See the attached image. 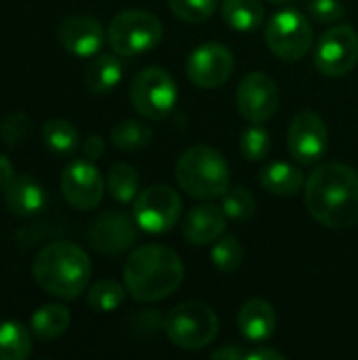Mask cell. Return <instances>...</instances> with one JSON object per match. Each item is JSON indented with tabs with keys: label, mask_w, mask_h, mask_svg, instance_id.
Segmentation results:
<instances>
[{
	"label": "cell",
	"mask_w": 358,
	"mask_h": 360,
	"mask_svg": "<svg viewBox=\"0 0 358 360\" xmlns=\"http://www.w3.org/2000/svg\"><path fill=\"white\" fill-rule=\"evenodd\" d=\"M234 72V57L232 51L222 42H205L196 46L188 61L186 74L188 78L200 89H217Z\"/></svg>",
	"instance_id": "4fadbf2b"
},
{
	"label": "cell",
	"mask_w": 358,
	"mask_h": 360,
	"mask_svg": "<svg viewBox=\"0 0 358 360\" xmlns=\"http://www.w3.org/2000/svg\"><path fill=\"white\" fill-rule=\"evenodd\" d=\"M103 190V175L93 160L76 158L65 165L61 173V192L70 207L78 211H91L101 202Z\"/></svg>",
	"instance_id": "7c38bea8"
},
{
	"label": "cell",
	"mask_w": 358,
	"mask_h": 360,
	"mask_svg": "<svg viewBox=\"0 0 358 360\" xmlns=\"http://www.w3.org/2000/svg\"><path fill=\"white\" fill-rule=\"evenodd\" d=\"M127 287L112 281V278H103V281H97L95 285L89 287L87 291V304L93 312H101V314H108V312H114L122 306L124 297H127Z\"/></svg>",
	"instance_id": "83f0119b"
},
{
	"label": "cell",
	"mask_w": 358,
	"mask_h": 360,
	"mask_svg": "<svg viewBox=\"0 0 358 360\" xmlns=\"http://www.w3.org/2000/svg\"><path fill=\"white\" fill-rule=\"evenodd\" d=\"M222 209L228 219L234 221H247L255 215V198L253 194L243 186H232L222 194Z\"/></svg>",
	"instance_id": "f1b7e54d"
},
{
	"label": "cell",
	"mask_w": 358,
	"mask_h": 360,
	"mask_svg": "<svg viewBox=\"0 0 358 360\" xmlns=\"http://www.w3.org/2000/svg\"><path fill=\"white\" fill-rule=\"evenodd\" d=\"M279 86L264 72H251L241 78L236 89V110L249 122H266L279 110Z\"/></svg>",
	"instance_id": "5bb4252c"
},
{
	"label": "cell",
	"mask_w": 358,
	"mask_h": 360,
	"mask_svg": "<svg viewBox=\"0 0 358 360\" xmlns=\"http://www.w3.org/2000/svg\"><path fill=\"white\" fill-rule=\"evenodd\" d=\"M91 259L74 243H51L32 262V276L40 289L59 300H76L91 281Z\"/></svg>",
	"instance_id": "3957f363"
},
{
	"label": "cell",
	"mask_w": 358,
	"mask_h": 360,
	"mask_svg": "<svg viewBox=\"0 0 358 360\" xmlns=\"http://www.w3.org/2000/svg\"><path fill=\"white\" fill-rule=\"evenodd\" d=\"M70 310L61 304H44L40 306L32 319H30V331L42 340V342H53L57 338H61L68 327H70Z\"/></svg>",
	"instance_id": "7402d4cb"
},
{
	"label": "cell",
	"mask_w": 358,
	"mask_h": 360,
	"mask_svg": "<svg viewBox=\"0 0 358 360\" xmlns=\"http://www.w3.org/2000/svg\"><path fill=\"white\" fill-rule=\"evenodd\" d=\"M272 148V137L268 133V129L262 127V122H251L243 135H241V154L249 160H262L270 154Z\"/></svg>",
	"instance_id": "f546056e"
},
{
	"label": "cell",
	"mask_w": 358,
	"mask_h": 360,
	"mask_svg": "<svg viewBox=\"0 0 358 360\" xmlns=\"http://www.w3.org/2000/svg\"><path fill=\"white\" fill-rule=\"evenodd\" d=\"M358 63V34L350 25L329 27L314 46V65L321 74L346 76Z\"/></svg>",
	"instance_id": "30bf717a"
},
{
	"label": "cell",
	"mask_w": 358,
	"mask_h": 360,
	"mask_svg": "<svg viewBox=\"0 0 358 360\" xmlns=\"http://www.w3.org/2000/svg\"><path fill=\"white\" fill-rule=\"evenodd\" d=\"M245 352H247V350H241L238 346H234V344H228V346H224V348L215 350V352H213V359L241 360V359H245Z\"/></svg>",
	"instance_id": "74e56055"
},
{
	"label": "cell",
	"mask_w": 358,
	"mask_h": 360,
	"mask_svg": "<svg viewBox=\"0 0 358 360\" xmlns=\"http://www.w3.org/2000/svg\"><path fill=\"white\" fill-rule=\"evenodd\" d=\"M6 209L17 217H30L44 209L46 192L44 188L27 173H15V177L4 188Z\"/></svg>",
	"instance_id": "ac0fdd59"
},
{
	"label": "cell",
	"mask_w": 358,
	"mask_h": 360,
	"mask_svg": "<svg viewBox=\"0 0 358 360\" xmlns=\"http://www.w3.org/2000/svg\"><path fill=\"white\" fill-rule=\"evenodd\" d=\"M308 11L317 21H323V23H335L346 15L340 0H310Z\"/></svg>",
	"instance_id": "836d02e7"
},
{
	"label": "cell",
	"mask_w": 358,
	"mask_h": 360,
	"mask_svg": "<svg viewBox=\"0 0 358 360\" xmlns=\"http://www.w3.org/2000/svg\"><path fill=\"white\" fill-rule=\"evenodd\" d=\"M175 179L188 196L213 200L222 198L230 188V169L215 148L198 143L179 156L175 165Z\"/></svg>",
	"instance_id": "277c9868"
},
{
	"label": "cell",
	"mask_w": 358,
	"mask_h": 360,
	"mask_svg": "<svg viewBox=\"0 0 358 360\" xmlns=\"http://www.w3.org/2000/svg\"><path fill=\"white\" fill-rule=\"evenodd\" d=\"M260 184L276 196H295L306 186L302 169L289 162H270L260 171Z\"/></svg>",
	"instance_id": "44dd1931"
},
{
	"label": "cell",
	"mask_w": 358,
	"mask_h": 360,
	"mask_svg": "<svg viewBox=\"0 0 358 360\" xmlns=\"http://www.w3.org/2000/svg\"><path fill=\"white\" fill-rule=\"evenodd\" d=\"M167 2L173 15L186 23H200L209 19L219 6V0H167Z\"/></svg>",
	"instance_id": "1f68e13d"
},
{
	"label": "cell",
	"mask_w": 358,
	"mask_h": 360,
	"mask_svg": "<svg viewBox=\"0 0 358 360\" xmlns=\"http://www.w3.org/2000/svg\"><path fill=\"white\" fill-rule=\"evenodd\" d=\"M13 177H15V169H13L11 160L0 154V192H4V188L8 186V181Z\"/></svg>",
	"instance_id": "f35d334b"
},
{
	"label": "cell",
	"mask_w": 358,
	"mask_h": 360,
	"mask_svg": "<svg viewBox=\"0 0 358 360\" xmlns=\"http://www.w3.org/2000/svg\"><path fill=\"white\" fill-rule=\"evenodd\" d=\"M285 354L274 350L272 346H266V344H260L255 346L253 350H247L245 352V360H283Z\"/></svg>",
	"instance_id": "8d00e7d4"
},
{
	"label": "cell",
	"mask_w": 358,
	"mask_h": 360,
	"mask_svg": "<svg viewBox=\"0 0 358 360\" xmlns=\"http://www.w3.org/2000/svg\"><path fill=\"white\" fill-rule=\"evenodd\" d=\"M181 209V196L173 188L156 184L141 190L133 200V219L148 234H165L179 221Z\"/></svg>",
	"instance_id": "9c48e42d"
},
{
	"label": "cell",
	"mask_w": 358,
	"mask_h": 360,
	"mask_svg": "<svg viewBox=\"0 0 358 360\" xmlns=\"http://www.w3.org/2000/svg\"><path fill=\"white\" fill-rule=\"evenodd\" d=\"M131 327L135 329L137 335H141V338H152V335H156L160 329H165V319H162L158 312H154V310H143V312H139V314L133 316Z\"/></svg>",
	"instance_id": "e575fe53"
},
{
	"label": "cell",
	"mask_w": 358,
	"mask_h": 360,
	"mask_svg": "<svg viewBox=\"0 0 358 360\" xmlns=\"http://www.w3.org/2000/svg\"><path fill=\"white\" fill-rule=\"evenodd\" d=\"M327 143H329V133H327L325 120L312 110H300L293 116L289 124V133H287L289 154L300 165L310 167V165H317L325 156Z\"/></svg>",
	"instance_id": "8fae6325"
},
{
	"label": "cell",
	"mask_w": 358,
	"mask_h": 360,
	"mask_svg": "<svg viewBox=\"0 0 358 360\" xmlns=\"http://www.w3.org/2000/svg\"><path fill=\"white\" fill-rule=\"evenodd\" d=\"M152 127L141 122V120H122L110 131V141L114 148L124 150V152H135L143 150L152 141Z\"/></svg>",
	"instance_id": "4316f807"
},
{
	"label": "cell",
	"mask_w": 358,
	"mask_h": 360,
	"mask_svg": "<svg viewBox=\"0 0 358 360\" xmlns=\"http://www.w3.org/2000/svg\"><path fill=\"white\" fill-rule=\"evenodd\" d=\"M270 2H274V4H283V2H287V0H270Z\"/></svg>",
	"instance_id": "ab89813d"
},
{
	"label": "cell",
	"mask_w": 358,
	"mask_h": 360,
	"mask_svg": "<svg viewBox=\"0 0 358 360\" xmlns=\"http://www.w3.org/2000/svg\"><path fill=\"white\" fill-rule=\"evenodd\" d=\"M236 323L245 340L253 344H264L276 331V312L266 300H249L238 310Z\"/></svg>",
	"instance_id": "d6986e66"
},
{
	"label": "cell",
	"mask_w": 358,
	"mask_h": 360,
	"mask_svg": "<svg viewBox=\"0 0 358 360\" xmlns=\"http://www.w3.org/2000/svg\"><path fill=\"white\" fill-rule=\"evenodd\" d=\"M89 243L103 255H120L137 238V221L122 211H106L89 226Z\"/></svg>",
	"instance_id": "9a60e30c"
},
{
	"label": "cell",
	"mask_w": 358,
	"mask_h": 360,
	"mask_svg": "<svg viewBox=\"0 0 358 360\" xmlns=\"http://www.w3.org/2000/svg\"><path fill=\"white\" fill-rule=\"evenodd\" d=\"M266 44L283 61H300L312 49V25L298 8H283L266 23Z\"/></svg>",
	"instance_id": "ba28073f"
},
{
	"label": "cell",
	"mask_w": 358,
	"mask_h": 360,
	"mask_svg": "<svg viewBox=\"0 0 358 360\" xmlns=\"http://www.w3.org/2000/svg\"><path fill=\"white\" fill-rule=\"evenodd\" d=\"M122 276L124 287L135 302H162L179 289L184 264L171 247L143 245L129 255Z\"/></svg>",
	"instance_id": "7a4b0ae2"
},
{
	"label": "cell",
	"mask_w": 358,
	"mask_h": 360,
	"mask_svg": "<svg viewBox=\"0 0 358 360\" xmlns=\"http://www.w3.org/2000/svg\"><path fill=\"white\" fill-rule=\"evenodd\" d=\"M106 152V141L99 137V135H91V137H87V141L82 143V156L87 158V160H97V158H101V154Z\"/></svg>",
	"instance_id": "d590c367"
},
{
	"label": "cell",
	"mask_w": 358,
	"mask_h": 360,
	"mask_svg": "<svg viewBox=\"0 0 358 360\" xmlns=\"http://www.w3.org/2000/svg\"><path fill=\"white\" fill-rule=\"evenodd\" d=\"M162 23L154 13L129 8L118 13L108 27V44L120 57H137L158 46Z\"/></svg>",
	"instance_id": "8992f818"
},
{
	"label": "cell",
	"mask_w": 358,
	"mask_h": 360,
	"mask_svg": "<svg viewBox=\"0 0 358 360\" xmlns=\"http://www.w3.org/2000/svg\"><path fill=\"white\" fill-rule=\"evenodd\" d=\"M106 186H108L110 196L116 202L127 205V202H133L139 194V175L131 165L118 162V165L110 167L108 177H106Z\"/></svg>",
	"instance_id": "484cf974"
},
{
	"label": "cell",
	"mask_w": 358,
	"mask_h": 360,
	"mask_svg": "<svg viewBox=\"0 0 358 360\" xmlns=\"http://www.w3.org/2000/svg\"><path fill=\"white\" fill-rule=\"evenodd\" d=\"M211 259L219 272H234L243 264V247L234 236H222L213 243Z\"/></svg>",
	"instance_id": "4dcf8cb0"
},
{
	"label": "cell",
	"mask_w": 358,
	"mask_h": 360,
	"mask_svg": "<svg viewBox=\"0 0 358 360\" xmlns=\"http://www.w3.org/2000/svg\"><path fill=\"white\" fill-rule=\"evenodd\" d=\"M262 0H222V17L236 32H253L264 21Z\"/></svg>",
	"instance_id": "603a6c76"
},
{
	"label": "cell",
	"mask_w": 358,
	"mask_h": 360,
	"mask_svg": "<svg viewBox=\"0 0 358 360\" xmlns=\"http://www.w3.org/2000/svg\"><path fill=\"white\" fill-rule=\"evenodd\" d=\"M59 42L74 57H95L106 40L101 23L91 15H70L59 25Z\"/></svg>",
	"instance_id": "2e32d148"
},
{
	"label": "cell",
	"mask_w": 358,
	"mask_h": 360,
	"mask_svg": "<svg viewBox=\"0 0 358 360\" xmlns=\"http://www.w3.org/2000/svg\"><path fill=\"white\" fill-rule=\"evenodd\" d=\"M32 135V120L23 112H11L0 122V139L8 148L21 146Z\"/></svg>",
	"instance_id": "d6a6232c"
},
{
	"label": "cell",
	"mask_w": 358,
	"mask_h": 360,
	"mask_svg": "<svg viewBox=\"0 0 358 360\" xmlns=\"http://www.w3.org/2000/svg\"><path fill=\"white\" fill-rule=\"evenodd\" d=\"M116 53H101L91 59V63L84 70V84L95 95H106L114 91L122 80V61Z\"/></svg>",
	"instance_id": "ffe728a7"
},
{
	"label": "cell",
	"mask_w": 358,
	"mask_h": 360,
	"mask_svg": "<svg viewBox=\"0 0 358 360\" xmlns=\"http://www.w3.org/2000/svg\"><path fill=\"white\" fill-rule=\"evenodd\" d=\"M42 143L57 156H72L78 150L80 135L70 120L51 118L42 124Z\"/></svg>",
	"instance_id": "cb8c5ba5"
},
{
	"label": "cell",
	"mask_w": 358,
	"mask_h": 360,
	"mask_svg": "<svg viewBox=\"0 0 358 360\" xmlns=\"http://www.w3.org/2000/svg\"><path fill=\"white\" fill-rule=\"evenodd\" d=\"M131 103L146 120H165L177 103V84L158 65L143 68L131 82Z\"/></svg>",
	"instance_id": "52a82bcc"
},
{
	"label": "cell",
	"mask_w": 358,
	"mask_h": 360,
	"mask_svg": "<svg viewBox=\"0 0 358 360\" xmlns=\"http://www.w3.org/2000/svg\"><path fill=\"white\" fill-rule=\"evenodd\" d=\"M306 207L325 228L348 230L358 224V173L342 162H323L306 179Z\"/></svg>",
	"instance_id": "6da1fadb"
},
{
	"label": "cell",
	"mask_w": 358,
	"mask_h": 360,
	"mask_svg": "<svg viewBox=\"0 0 358 360\" xmlns=\"http://www.w3.org/2000/svg\"><path fill=\"white\" fill-rule=\"evenodd\" d=\"M226 213L222 207L205 202V205H196L192 207L184 221H181V234L190 245L203 247V245H211L217 238H222L224 230H226Z\"/></svg>",
	"instance_id": "e0dca14e"
},
{
	"label": "cell",
	"mask_w": 358,
	"mask_h": 360,
	"mask_svg": "<svg viewBox=\"0 0 358 360\" xmlns=\"http://www.w3.org/2000/svg\"><path fill=\"white\" fill-rule=\"evenodd\" d=\"M217 314L200 302H186L171 308L165 316V333L181 350L196 352L217 338Z\"/></svg>",
	"instance_id": "5b68a950"
},
{
	"label": "cell",
	"mask_w": 358,
	"mask_h": 360,
	"mask_svg": "<svg viewBox=\"0 0 358 360\" xmlns=\"http://www.w3.org/2000/svg\"><path fill=\"white\" fill-rule=\"evenodd\" d=\"M32 354V335L17 321L0 323V360H23Z\"/></svg>",
	"instance_id": "d4e9b609"
}]
</instances>
